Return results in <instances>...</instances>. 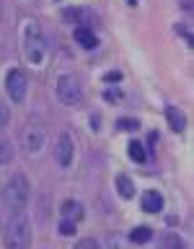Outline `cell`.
<instances>
[{
  "mask_svg": "<svg viewBox=\"0 0 194 249\" xmlns=\"http://www.w3.org/2000/svg\"><path fill=\"white\" fill-rule=\"evenodd\" d=\"M31 244V221L23 210H13L5 231V247L8 249H29Z\"/></svg>",
  "mask_w": 194,
  "mask_h": 249,
  "instance_id": "6da1fadb",
  "label": "cell"
},
{
  "mask_svg": "<svg viewBox=\"0 0 194 249\" xmlns=\"http://www.w3.org/2000/svg\"><path fill=\"white\" fill-rule=\"evenodd\" d=\"M0 195L5 197V205L11 210H23V208H26V202H29V197H31V184H29L26 174L16 171V174L8 179L5 190Z\"/></svg>",
  "mask_w": 194,
  "mask_h": 249,
  "instance_id": "7a4b0ae2",
  "label": "cell"
},
{
  "mask_svg": "<svg viewBox=\"0 0 194 249\" xmlns=\"http://www.w3.org/2000/svg\"><path fill=\"white\" fill-rule=\"evenodd\" d=\"M23 52H26V60L34 62V65L44 62V36L34 21H29L26 29H23Z\"/></svg>",
  "mask_w": 194,
  "mask_h": 249,
  "instance_id": "3957f363",
  "label": "cell"
},
{
  "mask_svg": "<svg viewBox=\"0 0 194 249\" xmlns=\"http://www.w3.org/2000/svg\"><path fill=\"white\" fill-rule=\"evenodd\" d=\"M54 91H57V99L62 101V104H67V107H75V104L83 101V86H81V81H78L75 75H70V73L57 78Z\"/></svg>",
  "mask_w": 194,
  "mask_h": 249,
  "instance_id": "277c9868",
  "label": "cell"
},
{
  "mask_svg": "<svg viewBox=\"0 0 194 249\" xmlns=\"http://www.w3.org/2000/svg\"><path fill=\"white\" fill-rule=\"evenodd\" d=\"M5 93L13 104H21L29 93V75L21 68H13L5 73Z\"/></svg>",
  "mask_w": 194,
  "mask_h": 249,
  "instance_id": "5b68a950",
  "label": "cell"
},
{
  "mask_svg": "<svg viewBox=\"0 0 194 249\" xmlns=\"http://www.w3.org/2000/svg\"><path fill=\"white\" fill-rule=\"evenodd\" d=\"M44 140H47V132L39 122L29 124L26 130H23V148H26L29 156H36L39 151L44 148Z\"/></svg>",
  "mask_w": 194,
  "mask_h": 249,
  "instance_id": "8992f818",
  "label": "cell"
},
{
  "mask_svg": "<svg viewBox=\"0 0 194 249\" xmlns=\"http://www.w3.org/2000/svg\"><path fill=\"white\" fill-rule=\"evenodd\" d=\"M54 156H57V163L62 169H67L73 163V156H75V140L70 138V132H62L57 138V148H54Z\"/></svg>",
  "mask_w": 194,
  "mask_h": 249,
  "instance_id": "52a82bcc",
  "label": "cell"
},
{
  "mask_svg": "<svg viewBox=\"0 0 194 249\" xmlns=\"http://www.w3.org/2000/svg\"><path fill=\"white\" fill-rule=\"evenodd\" d=\"M60 213L62 218H67V221H81V218L85 215V208H83V202L81 200H65L62 202V208H60Z\"/></svg>",
  "mask_w": 194,
  "mask_h": 249,
  "instance_id": "ba28073f",
  "label": "cell"
},
{
  "mask_svg": "<svg viewBox=\"0 0 194 249\" xmlns=\"http://www.w3.org/2000/svg\"><path fill=\"white\" fill-rule=\"evenodd\" d=\"M161 208H163V195L158 190L143 192V210H145V213H158Z\"/></svg>",
  "mask_w": 194,
  "mask_h": 249,
  "instance_id": "9c48e42d",
  "label": "cell"
},
{
  "mask_svg": "<svg viewBox=\"0 0 194 249\" xmlns=\"http://www.w3.org/2000/svg\"><path fill=\"white\" fill-rule=\"evenodd\" d=\"M75 42L83 47V50H93V47H98V39L96 34L88 29V26H78L75 29Z\"/></svg>",
  "mask_w": 194,
  "mask_h": 249,
  "instance_id": "30bf717a",
  "label": "cell"
},
{
  "mask_svg": "<svg viewBox=\"0 0 194 249\" xmlns=\"http://www.w3.org/2000/svg\"><path fill=\"white\" fill-rule=\"evenodd\" d=\"M166 120L171 124V130L174 132H181L186 127V117L181 114V109L178 107H166Z\"/></svg>",
  "mask_w": 194,
  "mask_h": 249,
  "instance_id": "8fae6325",
  "label": "cell"
},
{
  "mask_svg": "<svg viewBox=\"0 0 194 249\" xmlns=\"http://www.w3.org/2000/svg\"><path fill=\"white\" fill-rule=\"evenodd\" d=\"M114 184H116V192H119L124 200H129L132 195H135V184H132V179H129V177L119 174V177L114 179Z\"/></svg>",
  "mask_w": 194,
  "mask_h": 249,
  "instance_id": "7c38bea8",
  "label": "cell"
},
{
  "mask_svg": "<svg viewBox=\"0 0 194 249\" xmlns=\"http://www.w3.org/2000/svg\"><path fill=\"white\" fill-rule=\"evenodd\" d=\"M127 151H129V159H132V161H137V163H145L147 153H145V145L140 143V140H129Z\"/></svg>",
  "mask_w": 194,
  "mask_h": 249,
  "instance_id": "4fadbf2b",
  "label": "cell"
},
{
  "mask_svg": "<svg viewBox=\"0 0 194 249\" xmlns=\"http://www.w3.org/2000/svg\"><path fill=\"white\" fill-rule=\"evenodd\" d=\"M161 247H163V249H186L184 239L178 236V233H174V231H168L166 236L161 239Z\"/></svg>",
  "mask_w": 194,
  "mask_h": 249,
  "instance_id": "5bb4252c",
  "label": "cell"
},
{
  "mask_svg": "<svg viewBox=\"0 0 194 249\" xmlns=\"http://www.w3.org/2000/svg\"><path fill=\"white\" fill-rule=\"evenodd\" d=\"M129 239L135 241V244H145V241H150V239H153V231L147 229V226H137V229H132Z\"/></svg>",
  "mask_w": 194,
  "mask_h": 249,
  "instance_id": "9a60e30c",
  "label": "cell"
},
{
  "mask_svg": "<svg viewBox=\"0 0 194 249\" xmlns=\"http://www.w3.org/2000/svg\"><path fill=\"white\" fill-rule=\"evenodd\" d=\"M11 161H13V145L5 138H0V166H5Z\"/></svg>",
  "mask_w": 194,
  "mask_h": 249,
  "instance_id": "2e32d148",
  "label": "cell"
},
{
  "mask_svg": "<svg viewBox=\"0 0 194 249\" xmlns=\"http://www.w3.org/2000/svg\"><path fill=\"white\" fill-rule=\"evenodd\" d=\"M137 127H140V122L132 120V117H122V120H116V130H122V132H132Z\"/></svg>",
  "mask_w": 194,
  "mask_h": 249,
  "instance_id": "e0dca14e",
  "label": "cell"
},
{
  "mask_svg": "<svg viewBox=\"0 0 194 249\" xmlns=\"http://www.w3.org/2000/svg\"><path fill=\"white\" fill-rule=\"evenodd\" d=\"M60 233H62V236H73V233H75V221L62 218V221H60Z\"/></svg>",
  "mask_w": 194,
  "mask_h": 249,
  "instance_id": "ac0fdd59",
  "label": "cell"
},
{
  "mask_svg": "<svg viewBox=\"0 0 194 249\" xmlns=\"http://www.w3.org/2000/svg\"><path fill=\"white\" fill-rule=\"evenodd\" d=\"M75 249H101V244H98L96 239H81L75 244Z\"/></svg>",
  "mask_w": 194,
  "mask_h": 249,
  "instance_id": "d6986e66",
  "label": "cell"
},
{
  "mask_svg": "<svg viewBox=\"0 0 194 249\" xmlns=\"http://www.w3.org/2000/svg\"><path fill=\"white\" fill-rule=\"evenodd\" d=\"M176 34H181V36L186 39V44H189V47L194 44V39H192V31H189V29H186V26H184V23H176Z\"/></svg>",
  "mask_w": 194,
  "mask_h": 249,
  "instance_id": "ffe728a7",
  "label": "cell"
},
{
  "mask_svg": "<svg viewBox=\"0 0 194 249\" xmlns=\"http://www.w3.org/2000/svg\"><path fill=\"white\" fill-rule=\"evenodd\" d=\"M122 81V73L119 70H109V73L104 75V83H119Z\"/></svg>",
  "mask_w": 194,
  "mask_h": 249,
  "instance_id": "44dd1931",
  "label": "cell"
},
{
  "mask_svg": "<svg viewBox=\"0 0 194 249\" xmlns=\"http://www.w3.org/2000/svg\"><path fill=\"white\" fill-rule=\"evenodd\" d=\"M8 120H11V112H8V107L3 104V101H0V127H5Z\"/></svg>",
  "mask_w": 194,
  "mask_h": 249,
  "instance_id": "7402d4cb",
  "label": "cell"
},
{
  "mask_svg": "<svg viewBox=\"0 0 194 249\" xmlns=\"http://www.w3.org/2000/svg\"><path fill=\"white\" fill-rule=\"evenodd\" d=\"M104 96H106V101H119V99H122V93H119V91H112V89H109V91L104 93Z\"/></svg>",
  "mask_w": 194,
  "mask_h": 249,
  "instance_id": "603a6c76",
  "label": "cell"
},
{
  "mask_svg": "<svg viewBox=\"0 0 194 249\" xmlns=\"http://www.w3.org/2000/svg\"><path fill=\"white\" fill-rule=\"evenodd\" d=\"M181 8L184 11H192V0H181Z\"/></svg>",
  "mask_w": 194,
  "mask_h": 249,
  "instance_id": "cb8c5ba5",
  "label": "cell"
},
{
  "mask_svg": "<svg viewBox=\"0 0 194 249\" xmlns=\"http://www.w3.org/2000/svg\"><path fill=\"white\" fill-rule=\"evenodd\" d=\"M0 192H3V184H0Z\"/></svg>",
  "mask_w": 194,
  "mask_h": 249,
  "instance_id": "d4e9b609",
  "label": "cell"
}]
</instances>
